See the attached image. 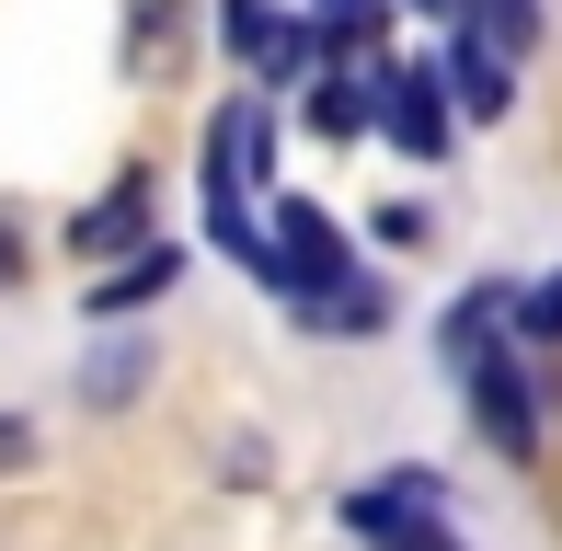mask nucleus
<instances>
[{"label":"nucleus","instance_id":"1","mask_svg":"<svg viewBox=\"0 0 562 551\" xmlns=\"http://www.w3.org/2000/svg\"><path fill=\"white\" fill-rule=\"evenodd\" d=\"M252 276H265V288H288L299 311H322V299H334L345 276H356V254H345V230H334L322 207H276V230H265V265H252Z\"/></svg>","mask_w":562,"mask_h":551},{"label":"nucleus","instance_id":"2","mask_svg":"<svg viewBox=\"0 0 562 551\" xmlns=\"http://www.w3.org/2000/svg\"><path fill=\"white\" fill-rule=\"evenodd\" d=\"M368 127H391L414 161H437V149H448V92H437V69H368Z\"/></svg>","mask_w":562,"mask_h":551},{"label":"nucleus","instance_id":"3","mask_svg":"<svg viewBox=\"0 0 562 551\" xmlns=\"http://www.w3.org/2000/svg\"><path fill=\"white\" fill-rule=\"evenodd\" d=\"M265 149H276L265 104H229L218 127H207V218H241V195L265 184Z\"/></svg>","mask_w":562,"mask_h":551},{"label":"nucleus","instance_id":"4","mask_svg":"<svg viewBox=\"0 0 562 551\" xmlns=\"http://www.w3.org/2000/svg\"><path fill=\"white\" fill-rule=\"evenodd\" d=\"M459 380H471V414H482V437H494L505 460L540 448V403H528V368L517 357H482V368H459Z\"/></svg>","mask_w":562,"mask_h":551},{"label":"nucleus","instance_id":"5","mask_svg":"<svg viewBox=\"0 0 562 551\" xmlns=\"http://www.w3.org/2000/svg\"><path fill=\"white\" fill-rule=\"evenodd\" d=\"M345 517H356L379 551H459V540L437 529V483H379V494H356Z\"/></svg>","mask_w":562,"mask_h":551},{"label":"nucleus","instance_id":"6","mask_svg":"<svg viewBox=\"0 0 562 551\" xmlns=\"http://www.w3.org/2000/svg\"><path fill=\"white\" fill-rule=\"evenodd\" d=\"M138 230H149V172H126L104 207H81V218H69V254H81V265H104V254H126Z\"/></svg>","mask_w":562,"mask_h":551},{"label":"nucleus","instance_id":"7","mask_svg":"<svg viewBox=\"0 0 562 551\" xmlns=\"http://www.w3.org/2000/svg\"><path fill=\"white\" fill-rule=\"evenodd\" d=\"M437 92H459V115H505V104H517V92H505V58H494V46H471V35L448 46Z\"/></svg>","mask_w":562,"mask_h":551},{"label":"nucleus","instance_id":"8","mask_svg":"<svg viewBox=\"0 0 562 551\" xmlns=\"http://www.w3.org/2000/svg\"><path fill=\"white\" fill-rule=\"evenodd\" d=\"M172 276H184V254H172V241H138L115 276H92V311H138V299H161Z\"/></svg>","mask_w":562,"mask_h":551},{"label":"nucleus","instance_id":"9","mask_svg":"<svg viewBox=\"0 0 562 551\" xmlns=\"http://www.w3.org/2000/svg\"><path fill=\"white\" fill-rule=\"evenodd\" d=\"M505 322H517V299H505V288H471V299L448 311V334H437V345H448V368H482Z\"/></svg>","mask_w":562,"mask_h":551},{"label":"nucleus","instance_id":"10","mask_svg":"<svg viewBox=\"0 0 562 551\" xmlns=\"http://www.w3.org/2000/svg\"><path fill=\"white\" fill-rule=\"evenodd\" d=\"M379 23H391V0H311V46L334 69H356V46H379Z\"/></svg>","mask_w":562,"mask_h":551},{"label":"nucleus","instance_id":"11","mask_svg":"<svg viewBox=\"0 0 562 551\" xmlns=\"http://www.w3.org/2000/svg\"><path fill=\"white\" fill-rule=\"evenodd\" d=\"M459 12H471V46H494L505 69H517V46H540V12H528V0H459Z\"/></svg>","mask_w":562,"mask_h":551},{"label":"nucleus","instance_id":"12","mask_svg":"<svg viewBox=\"0 0 562 551\" xmlns=\"http://www.w3.org/2000/svg\"><path fill=\"white\" fill-rule=\"evenodd\" d=\"M311 127L322 138H356V127H368V69H322V81H311Z\"/></svg>","mask_w":562,"mask_h":551},{"label":"nucleus","instance_id":"13","mask_svg":"<svg viewBox=\"0 0 562 551\" xmlns=\"http://www.w3.org/2000/svg\"><path fill=\"white\" fill-rule=\"evenodd\" d=\"M517 334H540V345L562 334V276H551V288H540V299H517Z\"/></svg>","mask_w":562,"mask_h":551},{"label":"nucleus","instance_id":"14","mask_svg":"<svg viewBox=\"0 0 562 551\" xmlns=\"http://www.w3.org/2000/svg\"><path fill=\"white\" fill-rule=\"evenodd\" d=\"M23 460H35V437H23V425L0 414V471H23Z\"/></svg>","mask_w":562,"mask_h":551},{"label":"nucleus","instance_id":"15","mask_svg":"<svg viewBox=\"0 0 562 551\" xmlns=\"http://www.w3.org/2000/svg\"><path fill=\"white\" fill-rule=\"evenodd\" d=\"M12 276H23V241H12V218H0V288H12Z\"/></svg>","mask_w":562,"mask_h":551},{"label":"nucleus","instance_id":"16","mask_svg":"<svg viewBox=\"0 0 562 551\" xmlns=\"http://www.w3.org/2000/svg\"><path fill=\"white\" fill-rule=\"evenodd\" d=\"M161 12H172V0H138V23H161Z\"/></svg>","mask_w":562,"mask_h":551},{"label":"nucleus","instance_id":"17","mask_svg":"<svg viewBox=\"0 0 562 551\" xmlns=\"http://www.w3.org/2000/svg\"><path fill=\"white\" fill-rule=\"evenodd\" d=\"M414 12H459V0H414Z\"/></svg>","mask_w":562,"mask_h":551}]
</instances>
